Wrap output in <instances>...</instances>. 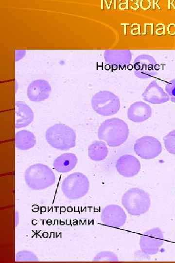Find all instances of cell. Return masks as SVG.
I'll return each mask as SVG.
<instances>
[{
  "mask_svg": "<svg viewBox=\"0 0 175 263\" xmlns=\"http://www.w3.org/2000/svg\"><path fill=\"white\" fill-rule=\"evenodd\" d=\"M164 243L163 232L159 227H154L142 234L139 244L142 253L147 255L157 254Z\"/></svg>",
  "mask_w": 175,
  "mask_h": 263,
  "instance_id": "cell-7",
  "label": "cell"
},
{
  "mask_svg": "<svg viewBox=\"0 0 175 263\" xmlns=\"http://www.w3.org/2000/svg\"><path fill=\"white\" fill-rule=\"evenodd\" d=\"M129 130L127 124L116 117L103 121L98 130V137L111 147H116L122 144L127 139Z\"/></svg>",
  "mask_w": 175,
  "mask_h": 263,
  "instance_id": "cell-1",
  "label": "cell"
},
{
  "mask_svg": "<svg viewBox=\"0 0 175 263\" xmlns=\"http://www.w3.org/2000/svg\"><path fill=\"white\" fill-rule=\"evenodd\" d=\"M15 261L16 262H35L38 261V259L33 252L27 250H22L18 252L16 254Z\"/></svg>",
  "mask_w": 175,
  "mask_h": 263,
  "instance_id": "cell-21",
  "label": "cell"
},
{
  "mask_svg": "<svg viewBox=\"0 0 175 263\" xmlns=\"http://www.w3.org/2000/svg\"><path fill=\"white\" fill-rule=\"evenodd\" d=\"M132 55L129 50H107L104 53L105 61L110 65L123 67L129 64Z\"/></svg>",
  "mask_w": 175,
  "mask_h": 263,
  "instance_id": "cell-15",
  "label": "cell"
},
{
  "mask_svg": "<svg viewBox=\"0 0 175 263\" xmlns=\"http://www.w3.org/2000/svg\"><path fill=\"white\" fill-rule=\"evenodd\" d=\"M126 218V215L123 208L117 205H108L101 212V221L107 226L121 227L125 223Z\"/></svg>",
  "mask_w": 175,
  "mask_h": 263,
  "instance_id": "cell-10",
  "label": "cell"
},
{
  "mask_svg": "<svg viewBox=\"0 0 175 263\" xmlns=\"http://www.w3.org/2000/svg\"><path fill=\"white\" fill-rule=\"evenodd\" d=\"M144 100L153 104H160L170 100L168 94L155 80L151 81L142 94Z\"/></svg>",
  "mask_w": 175,
  "mask_h": 263,
  "instance_id": "cell-13",
  "label": "cell"
},
{
  "mask_svg": "<svg viewBox=\"0 0 175 263\" xmlns=\"http://www.w3.org/2000/svg\"><path fill=\"white\" fill-rule=\"evenodd\" d=\"M152 113L151 107L142 101L132 104L127 110L128 119L134 122H142L150 118Z\"/></svg>",
  "mask_w": 175,
  "mask_h": 263,
  "instance_id": "cell-14",
  "label": "cell"
},
{
  "mask_svg": "<svg viewBox=\"0 0 175 263\" xmlns=\"http://www.w3.org/2000/svg\"><path fill=\"white\" fill-rule=\"evenodd\" d=\"M164 146L170 153L175 155V130L170 132L163 137Z\"/></svg>",
  "mask_w": 175,
  "mask_h": 263,
  "instance_id": "cell-20",
  "label": "cell"
},
{
  "mask_svg": "<svg viewBox=\"0 0 175 263\" xmlns=\"http://www.w3.org/2000/svg\"><path fill=\"white\" fill-rule=\"evenodd\" d=\"M51 90V86L48 81L44 79H36L28 85L27 94L30 101L39 102L47 99Z\"/></svg>",
  "mask_w": 175,
  "mask_h": 263,
  "instance_id": "cell-12",
  "label": "cell"
},
{
  "mask_svg": "<svg viewBox=\"0 0 175 263\" xmlns=\"http://www.w3.org/2000/svg\"><path fill=\"white\" fill-rule=\"evenodd\" d=\"M93 261H111L118 262L117 256L113 252L108 251H102L97 254Z\"/></svg>",
  "mask_w": 175,
  "mask_h": 263,
  "instance_id": "cell-22",
  "label": "cell"
},
{
  "mask_svg": "<svg viewBox=\"0 0 175 263\" xmlns=\"http://www.w3.org/2000/svg\"><path fill=\"white\" fill-rule=\"evenodd\" d=\"M77 158L72 153H64L57 157L53 161V167L57 171L61 173L68 172L76 165Z\"/></svg>",
  "mask_w": 175,
  "mask_h": 263,
  "instance_id": "cell-17",
  "label": "cell"
},
{
  "mask_svg": "<svg viewBox=\"0 0 175 263\" xmlns=\"http://www.w3.org/2000/svg\"><path fill=\"white\" fill-rule=\"evenodd\" d=\"M162 150L160 142L151 136H144L138 139L134 146L135 153L144 159L156 158L161 153Z\"/></svg>",
  "mask_w": 175,
  "mask_h": 263,
  "instance_id": "cell-8",
  "label": "cell"
},
{
  "mask_svg": "<svg viewBox=\"0 0 175 263\" xmlns=\"http://www.w3.org/2000/svg\"><path fill=\"white\" fill-rule=\"evenodd\" d=\"M165 89L171 101L175 103V78L170 80L166 84Z\"/></svg>",
  "mask_w": 175,
  "mask_h": 263,
  "instance_id": "cell-23",
  "label": "cell"
},
{
  "mask_svg": "<svg viewBox=\"0 0 175 263\" xmlns=\"http://www.w3.org/2000/svg\"><path fill=\"white\" fill-rule=\"evenodd\" d=\"M140 168L139 160L134 156L129 154L120 156L116 163L117 171L125 177H132L136 175Z\"/></svg>",
  "mask_w": 175,
  "mask_h": 263,
  "instance_id": "cell-11",
  "label": "cell"
},
{
  "mask_svg": "<svg viewBox=\"0 0 175 263\" xmlns=\"http://www.w3.org/2000/svg\"><path fill=\"white\" fill-rule=\"evenodd\" d=\"M27 186L33 190H38L48 188L55 183V176L47 166L37 163L30 166L24 173Z\"/></svg>",
  "mask_w": 175,
  "mask_h": 263,
  "instance_id": "cell-3",
  "label": "cell"
},
{
  "mask_svg": "<svg viewBox=\"0 0 175 263\" xmlns=\"http://www.w3.org/2000/svg\"><path fill=\"white\" fill-rule=\"evenodd\" d=\"M45 138L52 147L61 150H67L76 145V135L70 127L62 123L55 124L46 131Z\"/></svg>",
  "mask_w": 175,
  "mask_h": 263,
  "instance_id": "cell-2",
  "label": "cell"
},
{
  "mask_svg": "<svg viewBox=\"0 0 175 263\" xmlns=\"http://www.w3.org/2000/svg\"><path fill=\"white\" fill-rule=\"evenodd\" d=\"M108 149L105 143L101 141H95L88 148V155L93 161L104 160L108 154Z\"/></svg>",
  "mask_w": 175,
  "mask_h": 263,
  "instance_id": "cell-19",
  "label": "cell"
},
{
  "mask_svg": "<svg viewBox=\"0 0 175 263\" xmlns=\"http://www.w3.org/2000/svg\"><path fill=\"white\" fill-rule=\"evenodd\" d=\"M122 203L129 214L140 216L149 210L151 199L149 194L144 190L133 188L123 194Z\"/></svg>",
  "mask_w": 175,
  "mask_h": 263,
  "instance_id": "cell-4",
  "label": "cell"
},
{
  "mask_svg": "<svg viewBox=\"0 0 175 263\" xmlns=\"http://www.w3.org/2000/svg\"><path fill=\"white\" fill-rule=\"evenodd\" d=\"M159 65L151 56L142 54L138 56L133 62L135 75L138 78L147 79L157 75Z\"/></svg>",
  "mask_w": 175,
  "mask_h": 263,
  "instance_id": "cell-9",
  "label": "cell"
},
{
  "mask_svg": "<svg viewBox=\"0 0 175 263\" xmlns=\"http://www.w3.org/2000/svg\"><path fill=\"white\" fill-rule=\"evenodd\" d=\"M36 144L34 134L26 130L19 131L15 134V146L20 150H26L33 148Z\"/></svg>",
  "mask_w": 175,
  "mask_h": 263,
  "instance_id": "cell-18",
  "label": "cell"
},
{
  "mask_svg": "<svg viewBox=\"0 0 175 263\" xmlns=\"http://www.w3.org/2000/svg\"><path fill=\"white\" fill-rule=\"evenodd\" d=\"M89 189V182L84 174L75 172L67 176L61 184L64 195L70 200H75L85 196Z\"/></svg>",
  "mask_w": 175,
  "mask_h": 263,
  "instance_id": "cell-5",
  "label": "cell"
},
{
  "mask_svg": "<svg viewBox=\"0 0 175 263\" xmlns=\"http://www.w3.org/2000/svg\"><path fill=\"white\" fill-rule=\"evenodd\" d=\"M94 111L103 116H110L116 114L120 108L119 97L108 91H101L96 93L91 100Z\"/></svg>",
  "mask_w": 175,
  "mask_h": 263,
  "instance_id": "cell-6",
  "label": "cell"
},
{
  "mask_svg": "<svg viewBox=\"0 0 175 263\" xmlns=\"http://www.w3.org/2000/svg\"><path fill=\"white\" fill-rule=\"evenodd\" d=\"M15 107L16 129L25 127L33 122L34 118V113L25 102L21 101H16Z\"/></svg>",
  "mask_w": 175,
  "mask_h": 263,
  "instance_id": "cell-16",
  "label": "cell"
}]
</instances>
